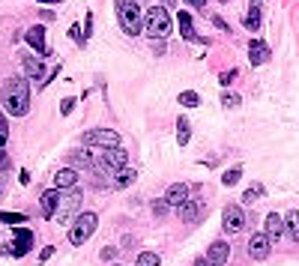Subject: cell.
I'll return each mask as SVG.
<instances>
[{"instance_id":"d6986e66","label":"cell","mask_w":299,"mask_h":266,"mask_svg":"<svg viewBox=\"0 0 299 266\" xmlns=\"http://www.w3.org/2000/svg\"><path fill=\"white\" fill-rule=\"evenodd\" d=\"M78 203H81V195H78V192L72 189L69 200H63V207H60V215H57V221H60V224H66V221H69V215L78 210Z\"/></svg>"},{"instance_id":"cb8c5ba5","label":"cell","mask_w":299,"mask_h":266,"mask_svg":"<svg viewBox=\"0 0 299 266\" xmlns=\"http://www.w3.org/2000/svg\"><path fill=\"white\" fill-rule=\"evenodd\" d=\"M246 27H248V30H257V27H261V6H248Z\"/></svg>"},{"instance_id":"e0dca14e","label":"cell","mask_w":299,"mask_h":266,"mask_svg":"<svg viewBox=\"0 0 299 266\" xmlns=\"http://www.w3.org/2000/svg\"><path fill=\"white\" fill-rule=\"evenodd\" d=\"M54 186H57L60 192H66V189H75V186H78V171H72V168H63V171H57V174H54Z\"/></svg>"},{"instance_id":"83f0119b","label":"cell","mask_w":299,"mask_h":266,"mask_svg":"<svg viewBox=\"0 0 299 266\" xmlns=\"http://www.w3.org/2000/svg\"><path fill=\"white\" fill-rule=\"evenodd\" d=\"M9 141V126H6V111H0V150Z\"/></svg>"},{"instance_id":"9c48e42d","label":"cell","mask_w":299,"mask_h":266,"mask_svg":"<svg viewBox=\"0 0 299 266\" xmlns=\"http://www.w3.org/2000/svg\"><path fill=\"white\" fill-rule=\"evenodd\" d=\"M204 215H207L204 200H186V203L180 207V218H183L186 224H197V221H204Z\"/></svg>"},{"instance_id":"4fadbf2b","label":"cell","mask_w":299,"mask_h":266,"mask_svg":"<svg viewBox=\"0 0 299 266\" xmlns=\"http://www.w3.org/2000/svg\"><path fill=\"white\" fill-rule=\"evenodd\" d=\"M24 42H27L30 48H36L39 54H48V45H45V27H42V24L30 27V30L24 33Z\"/></svg>"},{"instance_id":"7c38bea8","label":"cell","mask_w":299,"mask_h":266,"mask_svg":"<svg viewBox=\"0 0 299 266\" xmlns=\"http://www.w3.org/2000/svg\"><path fill=\"white\" fill-rule=\"evenodd\" d=\"M165 200L171 203V207H183L186 200H189V186L186 182H174V186H168V192H165Z\"/></svg>"},{"instance_id":"7bdbcfd3","label":"cell","mask_w":299,"mask_h":266,"mask_svg":"<svg viewBox=\"0 0 299 266\" xmlns=\"http://www.w3.org/2000/svg\"><path fill=\"white\" fill-rule=\"evenodd\" d=\"M36 3H63V0H36Z\"/></svg>"},{"instance_id":"8fae6325","label":"cell","mask_w":299,"mask_h":266,"mask_svg":"<svg viewBox=\"0 0 299 266\" xmlns=\"http://www.w3.org/2000/svg\"><path fill=\"white\" fill-rule=\"evenodd\" d=\"M230 257V245L225 242V239H215L210 245V251H207V260H210L212 266H225Z\"/></svg>"},{"instance_id":"2e32d148","label":"cell","mask_w":299,"mask_h":266,"mask_svg":"<svg viewBox=\"0 0 299 266\" xmlns=\"http://www.w3.org/2000/svg\"><path fill=\"white\" fill-rule=\"evenodd\" d=\"M24 75L30 78V81H36V84H42L48 75H45V63L42 60H33V57H27L24 60Z\"/></svg>"},{"instance_id":"484cf974","label":"cell","mask_w":299,"mask_h":266,"mask_svg":"<svg viewBox=\"0 0 299 266\" xmlns=\"http://www.w3.org/2000/svg\"><path fill=\"white\" fill-rule=\"evenodd\" d=\"M197 102H201V96H197L194 90H186V93H180V105H183V108H197Z\"/></svg>"},{"instance_id":"8d00e7d4","label":"cell","mask_w":299,"mask_h":266,"mask_svg":"<svg viewBox=\"0 0 299 266\" xmlns=\"http://www.w3.org/2000/svg\"><path fill=\"white\" fill-rule=\"evenodd\" d=\"M233 78H236V72H225V75H222V78H218V81H222V84H225V87H228L230 81H233Z\"/></svg>"},{"instance_id":"277c9868","label":"cell","mask_w":299,"mask_h":266,"mask_svg":"<svg viewBox=\"0 0 299 266\" xmlns=\"http://www.w3.org/2000/svg\"><path fill=\"white\" fill-rule=\"evenodd\" d=\"M126 165H129V153L120 150V147H108V150L99 153V159H96V171L99 174H117Z\"/></svg>"},{"instance_id":"74e56055","label":"cell","mask_w":299,"mask_h":266,"mask_svg":"<svg viewBox=\"0 0 299 266\" xmlns=\"http://www.w3.org/2000/svg\"><path fill=\"white\" fill-rule=\"evenodd\" d=\"M69 36H72V39H78V42L84 45V39H81V27H78V24H75V27H72V30H69Z\"/></svg>"},{"instance_id":"d4e9b609","label":"cell","mask_w":299,"mask_h":266,"mask_svg":"<svg viewBox=\"0 0 299 266\" xmlns=\"http://www.w3.org/2000/svg\"><path fill=\"white\" fill-rule=\"evenodd\" d=\"M158 263H162V257L156 251H141L138 254V266H158Z\"/></svg>"},{"instance_id":"5bb4252c","label":"cell","mask_w":299,"mask_h":266,"mask_svg":"<svg viewBox=\"0 0 299 266\" xmlns=\"http://www.w3.org/2000/svg\"><path fill=\"white\" fill-rule=\"evenodd\" d=\"M30 245H33V233L27 231V228L15 231V245H12V257H24V254L30 251Z\"/></svg>"},{"instance_id":"9a60e30c","label":"cell","mask_w":299,"mask_h":266,"mask_svg":"<svg viewBox=\"0 0 299 266\" xmlns=\"http://www.w3.org/2000/svg\"><path fill=\"white\" fill-rule=\"evenodd\" d=\"M248 60H251V66H264L266 60H269V48H266V42L254 39V42L248 45Z\"/></svg>"},{"instance_id":"3957f363","label":"cell","mask_w":299,"mask_h":266,"mask_svg":"<svg viewBox=\"0 0 299 266\" xmlns=\"http://www.w3.org/2000/svg\"><path fill=\"white\" fill-rule=\"evenodd\" d=\"M117 3V18L126 36H138L144 30V18H141V6L135 0H114Z\"/></svg>"},{"instance_id":"ffe728a7","label":"cell","mask_w":299,"mask_h":266,"mask_svg":"<svg viewBox=\"0 0 299 266\" xmlns=\"http://www.w3.org/2000/svg\"><path fill=\"white\" fill-rule=\"evenodd\" d=\"M284 228H287V224L282 221V215H278V213H269V215H266V233H269L272 239H278V236L284 233Z\"/></svg>"},{"instance_id":"1f68e13d","label":"cell","mask_w":299,"mask_h":266,"mask_svg":"<svg viewBox=\"0 0 299 266\" xmlns=\"http://www.w3.org/2000/svg\"><path fill=\"white\" fill-rule=\"evenodd\" d=\"M99 257L108 263V260H114V257H117V249H114V245H105V249L99 251Z\"/></svg>"},{"instance_id":"b9f144b4","label":"cell","mask_w":299,"mask_h":266,"mask_svg":"<svg viewBox=\"0 0 299 266\" xmlns=\"http://www.w3.org/2000/svg\"><path fill=\"white\" fill-rule=\"evenodd\" d=\"M158 3H162V6H174L176 0H158Z\"/></svg>"},{"instance_id":"8992f818","label":"cell","mask_w":299,"mask_h":266,"mask_svg":"<svg viewBox=\"0 0 299 266\" xmlns=\"http://www.w3.org/2000/svg\"><path fill=\"white\" fill-rule=\"evenodd\" d=\"M120 144V135L114 129H93V132H84V147H117Z\"/></svg>"},{"instance_id":"44dd1931","label":"cell","mask_w":299,"mask_h":266,"mask_svg":"<svg viewBox=\"0 0 299 266\" xmlns=\"http://www.w3.org/2000/svg\"><path fill=\"white\" fill-rule=\"evenodd\" d=\"M135 182V168H120L117 174H114V189H126V186H132Z\"/></svg>"},{"instance_id":"7402d4cb","label":"cell","mask_w":299,"mask_h":266,"mask_svg":"<svg viewBox=\"0 0 299 266\" xmlns=\"http://www.w3.org/2000/svg\"><path fill=\"white\" fill-rule=\"evenodd\" d=\"M176 141H180V147H186V144L192 141V129H189V120L186 117L176 120Z\"/></svg>"},{"instance_id":"603a6c76","label":"cell","mask_w":299,"mask_h":266,"mask_svg":"<svg viewBox=\"0 0 299 266\" xmlns=\"http://www.w3.org/2000/svg\"><path fill=\"white\" fill-rule=\"evenodd\" d=\"M284 224H287V233H290V239H293V242H299V213H296V210H290V213H287Z\"/></svg>"},{"instance_id":"4316f807","label":"cell","mask_w":299,"mask_h":266,"mask_svg":"<svg viewBox=\"0 0 299 266\" xmlns=\"http://www.w3.org/2000/svg\"><path fill=\"white\" fill-rule=\"evenodd\" d=\"M240 177H243V168H230V171H225L222 182H225V186H236V182H240Z\"/></svg>"},{"instance_id":"d590c367","label":"cell","mask_w":299,"mask_h":266,"mask_svg":"<svg viewBox=\"0 0 299 266\" xmlns=\"http://www.w3.org/2000/svg\"><path fill=\"white\" fill-rule=\"evenodd\" d=\"M72 108H75V99H63L60 102V114H69Z\"/></svg>"},{"instance_id":"30bf717a","label":"cell","mask_w":299,"mask_h":266,"mask_svg":"<svg viewBox=\"0 0 299 266\" xmlns=\"http://www.w3.org/2000/svg\"><path fill=\"white\" fill-rule=\"evenodd\" d=\"M39 203H42V215H45V218H57V207L63 203V197H60V189L54 186V189H48V192H42Z\"/></svg>"},{"instance_id":"60d3db41","label":"cell","mask_w":299,"mask_h":266,"mask_svg":"<svg viewBox=\"0 0 299 266\" xmlns=\"http://www.w3.org/2000/svg\"><path fill=\"white\" fill-rule=\"evenodd\" d=\"M186 3H192V6H197V9H204V3H207V0H186Z\"/></svg>"},{"instance_id":"f6af8a7d","label":"cell","mask_w":299,"mask_h":266,"mask_svg":"<svg viewBox=\"0 0 299 266\" xmlns=\"http://www.w3.org/2000/svg\"><path fill=\"white\" fill-rule=\"evenodd\" d=\"M0 195H3V186H0Z\"/></svg>"},{"instance_id":"5b68a950","label":"cell","mask_w":299,"mask_h":266,"mask_svg":"<svg viewBox=\"0 0 299 266\" xmlns=\"http://www.w3.org/2000/svg\"><path fill=\"white\" fill-rule=\"evenodd\" d=\"M96 224H99L96 213H78V218H75V224H72V231H69V242L72 245H84L90 236L96 233Z\"/></svg>"},{"instance_id":"7a4b0ae2","label":"cell","mask_w":299,"mask_h":266,"mask_svg":"<svg viewBox=\"0 0 299 266\" xmlns=\"http://www.w3.org/2000/svg\"><path fill=\"white\" fill-rule=\"evenodd\" d=\"M171 27H174V21L168 15V6H153L147 12V18H144V30H147V36L153 42L156 39H168L171 36Z\"/></svg>"},{"instance_id":"ab89813d","label":"cell","mask_w":299,"mask_h":266,"mask_svg":"<svg viewBox=\"0 0 299 266\" xmlns=\"http://www.w3.org/2000/svg\"><path fill=\"white\" fill-rule=\"evenodd\" d=\"M194 266H212V263L207 260V257H197V260H194Z\"/></svg>"},{"instance_id":"ac0fdd59","label":"cell","mask_w":299,"mask_h":266,"mask_svg":"<svg viewBox=\"0 0 299 266\" xmlns=\"http://www.w3.org/2000/svg\"><path fill=\"white\" fill-rule=\"evenodd\" d=\"M176 18H180V36H183L186 42H204L201 36L194 33V27H192V15H189V12H180Z\"/></svg>"},{"instance_id":"ee69618b","label":"cell","mask_w":299,"mask_h":266,"mask_svg":"<svg viewBox=\"0 0 299 266\" xmlns=\"http://www.w3.org/2000/svg\"><path fill=\"white\" fill-rule=\"evenodd\" d=\"M248 3H251V6H261V0H248Z\"/></svg>"},{"instance_id":"f35d334b","label":"cell","mask_w":299,"mask_h":266,"mask_svg":"<svg viewBox=\"0 0 299 266\" xmlns=\"http://www.w3.org/2000/svg\"><path fill=\"white\" fill-rule=\"evenodd\" d=\"M48 257H54V249H51V245H45V249H42V254H39V260H48Z\"/></svg>"},{"instance_id":"d6a6232c","label":"cell","mask_w":299,"mask_h":266,"mask_svg":"<svg viewBox=\"0 0 299 266\" xmlns=\"http://www.w3.org/2000/svg\"><path fill=\"white\" fill-rule=\"evenodd\" d=\"M168 207H171V203H168V200H156V203H153V213H156L158 218H162V215L168 213Z\"/></svg>"},{"instance_id":"f546056e","label":"cell","mask_w":299,"mask_h":266,"mask_svg":"<svg viewBox=\"0 0 299 266\" xmlns=\"http://www.w3.org/2000/svg\"><path fill=\"white\" fill-rule=\"evenodd\" d=\"M261 195H264V186H254V189H248L246 195H243V203H254Z\"/></svg>"},{"instance_id":"4dcf8cb0","label":"cell","mask_w":299,"mask_h":266,"mask_svg":"<svg viewBox=\"0 0 299 266\" xmlns=\"http://www.w3.org/2000/svg\"><path fill=\"white\" fill-rule=\"evenodd\" d=\"M0 221H3V224H21L24 215L21 213H0Z\"/></svg>"},{"instance_id":"6da1fadb","label":"cell","mask_w":299,"mask_h":266,"mask_svg":"<svg viewBox=\"0 0 299 266\" xmlns=\"http://www.w3.org/2000/svg\"><path fill=\"white\" fill-rule=\"evenodd\" d=\"M0 102H3L6 114L24 117L27 108H30V84H27V78H6L3 90H0Z\"/></svg>"},{"instance_id":"ba28073f","label":"cell","mask_w":299,"mask_h":266,"mask_svg":"<svg viewBox=\"0 0 299 266\" xmlns=\"http://www.w3.org/2000/svg\"><path fill=\"white\" fill-rule=\"evenodd\" d=\"M269 249H272V236H269V233H254V236L248 239V254H251L254 260L269 257Z\"/></svg>"},{"instance_id":"e575fe53","label":"cell","mask_w":299,"mask_h":266,"mask_svg":"<svg viewBox=\"0 0 299 266\" xmlns=\"http://www.w3.org/2000/svg\"><path fill=\"white\" fill-rule=\"evenodd\" d=\"M9 165H12L9 153H6V150H0V171H9Z\"/></svg>"},{"instance_id":"52a82bcc","label":"cell","mask_w":299,"mask_h":266,"mask_svg":"<svg viewBox=\"0 0 299 266\" xmlns=\"http://www.w3.org/2000/svg\"><path fill=\"white\" fill-rule=\"evenodd\" d=\"M222 224H225L228 233H240L246 228V210H243V207H228V210L222 213Z\"/></svg>"},{"instance_id":"836d02e7","label":"cell","mask_w":299,"mask_h":266,"mask_svg":"<svg viewBox=\"0 0 299 266\" xmlns=\"http://www.w3.org/2000/svg\"><path fill=\"white\" fill-rule=\"evenodd\" d=\"M69 159L75 161V165H90V156H87V150H84V153H72Z\"/></svg>"},{"instance_id":"f1b7e54d","label":"cell","mask_w":299,"mask_h":266,"mask_svg":"<svg viewBox=\"0 0 299 266\" xmlns=\"http://www.w3.org/2000/svg\"><path fill=\"white\" fill-rule=\"evenodd\" d=\"M222 105H225V108H240V96L225 90V93H222Z\"/></svg>"}]
</instances>
